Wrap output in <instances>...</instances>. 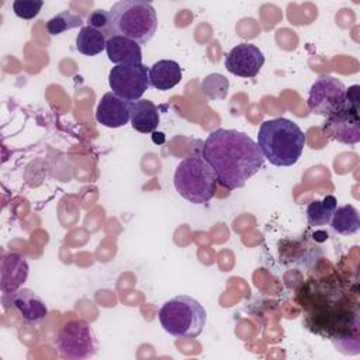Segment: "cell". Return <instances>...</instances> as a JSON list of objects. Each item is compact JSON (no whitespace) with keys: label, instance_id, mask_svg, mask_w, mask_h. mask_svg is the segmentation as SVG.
I'll list each match as a JSON object with an SVG mask.
<instances>
[{"label":"cell","instance_id":"6da1fadb","mask_svg":"<svg viewBox=\"0 0 360 360\" xmlns=\"http://www.w3.org/2000/svg\"><path fill=\"white\" fill-rule=\"evenodd\" d=\"M202 158L214 169L218 183L228 188H242L263 166V155L257 143L245 132L218 128L202 146Z\"/></svg>","mask_w":360,"mask_h":360},{"label":"cell","instance_id":"7a4b0ae2","mask_svg":"<svg viewBox=\"0 0 360 360\" xmlns=\"http://www.w3.org/2000/svg\"><path fill=\"white\" fill-rule=\"evenodd\" d=\"M305 142L302 129L287 118L262 122L257 134V146L263 158L278 167L295 165L302 155Z\"/></svg>","mask_w":360,"mask_h":360},{"label":"cell","instance_id":"3957f363","mask_svg":"<svg viewBox=\"0 0 360 360\" xmlns=\"http://www.w3.org/2000/svg\"><path fill=\"white\" fill-rule=\"evenodd\" d=\"M173 183L183 198L193 204H204L214 197L218 177L202 156H187L177 165Z\"/></svg>","mask_w":360,"mask_h":360},{"label":"cell","instance_id":"277c9868","mask_svg":"<svg viewBox=\"0 0 360 360\" xmlns=\"http://www.w3.org/2000/svg\"><path fill=\"white\" fill-rule=\"evenodd\" d=\"M162 328L173 338H197L207 322L205 308L190 295H176L158 314Z\"/></svg>","mask_w":360,"mask_h":360},{"label":"cell","instance_id":"5b68a950","mask_svg":"<svg viewBox=\"0 0 360 360\" xmlns=\"http://www.w3.org/2000/svg\"><path fill=\"white\" fill-rule=\"evenodd\" d=\"M117 35L127 37L135 42H149L158 30L156 10L145 0H121L111 10Z\"/></svg>","mask_w":360,"mask_h":360},{"label":"cell","instance_id":"8992f818","mask_svg":"<svg viewBox=\"0 0 360 360\" xmlns=\"http://www.w3.org/2000/svg\"><path fill=\"white\" fill-rule=\"evenodd\" d=\"M58 353L63 359L82 360L94 356L97 340L90 325L83 319L69 321L59 330L55 340Z\"/></svg>","mask_w":360,"mask_h":360},{"label":"cell","instance_id":"52a82bcc","mask_svg":"<svg viewBox=\"0 0 360 360\" xmlns=\"http://www.w3.org/2000/svg\"><path fill=\"white\" fill-rule=\"evenodd\" d=\"M308 108L312 114L329 117L342 110L350 108L346 100L345 84L333 76H319L311 86Z\"/></svg>","mask_w":360,"mask_h":360},{"label":"cell","instance_id":"ba28073f","mask_svg":"<svg viewBox=\"0 0 360 360\" xmlns=\"http://www.w3.org/2000/svg\"><path fill=\"white\" fill-rule=\"evenodd\" d=\"M108 84L117 96L138 101L149 89V68L143 63L138 65H115L108 73Z\"/></svg>","mask_w":360,"mask_h":360},{"label":"cell","instance_id":"9c48e42d","mask_svg":"<svg viewBox=\"0 0 360 360\" xmlns=\"http://www.w3.org/2000/svg\"><path fill=\"white\" fill-rule=\"evenodd\" d=\"M225 68L229 73L252 79L256 77L263 68V52L253 44H239L233 46L225 56Z\"/></svg>","mask_w":360,"mask_h":360},{"label":"cell","instance_id":"30bf717a","mask_svg":"<svg viewBox=\"0 0 360 360\" xmlns=\"http://www.w3.org/2000/svg\"><path fill=\"white\" fill-rule=\"evenodd\" d=\"M322 132L333 141L346 145H356L360 141L359 111L346 108L326 117L322 125Z\"/></svg>","mask_w":360,"mask_h":360},{"label":"cell","instance_id":"8fae6325","mask_svg":"<svg viewBox=\"0 0 360 360\" xmlns=\"http://www.w3.org/2000/svg\"><path fill=\"white\" fill-rule=\"evenodd\" d=\"M132 101H128L112 91L103 94L96 108V120L107 128H120L131 121Z\"/></svg>","mask_w":360,"mask_h":360},{"label":"cell","instance_id":"7c38bea8","mask_svg":"<svg viewBox=\"0 0 360 360\" xmlns=\"http://www.w3.org/2000/svg\"><path fill=\"white\" fill-rule=\"evenodd\" d=\"M28 263L20 253H6L0 264V290L6 295H13L20 290L28 277Z\"/></svg>","mask_w":360,"mask_h":360},{"label":"cell","instance_id":"4fadbf2b","mask_svg":"<svg viewBox=\"0 0 360 360\" xmlns=\"http://www.w3.org/2000/svg\"><path fill=\"white\" fill-rule=\"evenodd\" d=\"M11 307L20 312L24 322L37 325L41 323L46 315L48 308L42 298L30 288H20L11 295Z\"/></svg>","mask_w":360,"mask_h":360},{"label":"cell","instance_id":"5bb4252c","mask_svg":"<svg viewBox=\"0 0 360 360\" xmlns=\"http://www.w3.org/2000/svg\"><path fill=\"white\" fill-rule=\"evenodd\" d=\"M105 52L108 59L115 65L142 63L141 45L122 35H114L110 39H107Z\"/></svg>","mask_w":360,"mask_h":360},{"label":"cell","instance_id":"9a60e30c","mask_svg":"<svg viewBox=\"0 0 360 360\" xmlns=\"http://www.w3.org/2000/svg\"><path fill=\"white\" fill-rule=\"evenodd\" d=\"M181 80V68L176 60L162 59L149 68V83L153 89L166 91Z\"/></svg>","mask_w":360,"mask_h":360},{"label":"cell","instance_id":"2e32d148","mask_svg":"<svg viewBox=\"0 0 360 360\" xmlns=\"http://www.w3.org/2000/svg\"><path fill=\"white\" fill-rule=\"evenodd\" d=\"M160 121L159 110L150 100H138L131 107V125L142 134L153 132Z\"/></svg>","mask_w":360,"mask_h":360},{"label":"cell","instance_id":"e0dca14e","mask_svg":"<svg viewBox=\"0 0 360 360\" xmlns=\"http://www.w3.org/2000/svg\"><path fill=\"white\" fill-rule=\"evenodd\" d=\"M330 226L339 235H353L360 228L359 211L352 204L336 207L332 218Z\"/></svg>","mask_w":360,"mask_h":360},{"label":"cell","instance_id":"ac0fdd59","mask_svg":"<svg viewBox=\"0 0 360 360\" xmlns=\"http://www.w3.org/2000/svg\"><path fill=\"white\" fill-rule=\"evenodd\" d=\"M338 207L335 195H326L323 200H312L307 207V221L311 226H323L330 222V218Z\"/></svg>","mask_w":360,"mask_h":360},{"label":"cell","instance_id":"d6986e66","mask_svg":"<svg viewBox=\"0 0 360 360\" xmlns=\"http://www.w3.org/2000/svg\"><path fill=\"white\" fill-rule=\"evenodd\" d=\"M107 38L97 30L86 25L82 27L76 37V49L86 56H94L105 49Z\"/></svg>","mask_w":360,"mask_h":360},{"label":"cell","instance_id":"ffe728a7","mask_svg":"<svg viewBox=\"0 0 360 360\" xmlns=\"http://www.w3.org/2000/svg\"><path fill=\"white\" fill-rule=\"evenodd\" d=\"M82 24H83V20L80 15H77L69 10H65V11L58 13L56 15H53L51 20H48L45 24V28L51 35H59L65 31L80 27Z\"/></svg>","mask_w":360,"mask_h":360},{"label":"cell","instance_id":"44dd1931","mask_svg":"<svg viewBox=\"0 0 360 360\" xmlns=\"http://www.w3.org/2000/svg\"><path fill=\"white\" fill-rule=\"evenodd\" d=\"M87 25L97 30L98 32H101L107 39L117 35L111 13L104 8L93 10L87 17Z\"/></svg>","mask_w":360,"mask_h":360},{"label":"cell","instance_id":"7402d4cb","mask_svg":"<svg viewBox=\"0 0 360 360\" xmlns=\"http://www.w3.org/2000/svg\"><path fill=\"white\" fill-rule=\"evenodd\" d=\"M228 87H229V83H228L226 77L219 75V73L208 75L201 83L202 93L210 100H222V98H225L226 94H228Z\"/></svg>","mask_w":360,"mask_h":360},{"label":"cell","instance_id":"603a6c76","mask_svg":"<svg viewBox=\"0 0 360 360\" xmlns=\"http://www.w3.org/2000/svg\"><path fill=\"white\" fill-rule=\"evenodd\" d=\"M44 6L42 0H15L13 3V11L22 20H32L38 15Z\"/></svg>","mask_w":360,"mask_h":360}]
</instances>
